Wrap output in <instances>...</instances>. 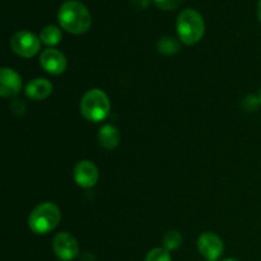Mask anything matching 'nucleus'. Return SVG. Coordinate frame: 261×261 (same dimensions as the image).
I'll return each instance as SVG.
<instances>
[{
	"instance_id": "nucleus-1",
	"label": "nucleus",
	"mask_w": 261,
	"mask_h": 261,
	"mask_svg": "<svg viewBox=\"0 0 261 261\" xmlns=\"http://www.w3.org/2000/svg\"><path fill=\"white\" fill-rule=\"evenodd\" d=\"M59 24L66 32L73 35H83L92 25V15L82 3L68 0L60 7L58 13Z\"/></svg>"
},
{
	"instance_id": "nucleus-2",
	"label": "nucleus",
	"mask_w": 261,
	"mask_h": 261,
	"mask_svg": "<svg viewBox=\"0 0 261 261\" xmlns=\"http://www.w3.org/2000/svg\"><path fill=\"white\" fill-rule=\"evenodd\" d=\"M176 28L180 40L188 46L198 43L205 33L203 17L194 9H185L178 14Z\"/></svg>"
},
{
	"instance_id": "nucleus-3",
	"label": "nucleus",
	"mask_w": 261,
	"mask_h": 261,
	"mask_svg": "<svg viewBox=\"0 0 261 261\" xmlns=\"http://www.w3.org/2000/svg\"><path fill=\"white\" fill-rule=\"evenodd\" d=\"M61 221V212L54 203H42L36 206L28 217V227L36 234L54 231Z\"/></svg>"
},
{
	"instance_id": "nucleus-4",
	"label": "nucleus",
	"mask_w": 261,
	"mask_h": 261,
	"mask_svg": "<svg viewBox=\"0 0 261 261\" xmlns=\"http://www.w3.org/2000/svg\"><path fill=\"white\" fill-rule=\"evenodd\" d=\"M110 111H111L110 98L102 89H89L82 97L81 114L88 121H102V120H105L109 116Z\"/></svg>"
},
{
	"instance_id": "nucleus-5",
	"label": "nucleus",
	"mask_w": 261,
	"mask_h": 261,
	"mask_svg": "<svg viewBox=\"0 0 261 261\" xmlns=\"http://www.w3.org/2000/svg\"><path fill=\"white\" fill-rule=\"evenodd\" d=\"M10 47L20 58L30 59L40 51L41 40L30 31H18L10 38Z\"/></svg>"
},
{
	"instance_id": "nucleus-6",
	"label": "nucleus",
	"mask_w": 261,
	"mask_h": 261,
	"mask_svg": "<svg viewBox=\"0 0 261 261\" xmlns=\"http://www.w3.org/2000/svg\"><path fill=\"white\" fill-rule=\"evenodd\" d=\"M53 249L58 259L61 261H71L79 254L78 241L68 232H60L54 237Z\"/></svg>"
},
{
	"instance_id": "nucleus-7",
	"label": "nucleus",
	"mask_w": 261,
	"mask_h": 261,
	"mask_svg": "<svg viewBox=\"0 0 261 261\" xmlns=\"http://www.w3.org/2000/svg\"><path fill=\"white\" fill-rule=\"evenodd\" d=\"M199 252L208 261H217L224 251V245L221 237L213 232H205L198 240Z\"/></svg>"
},
{
	"instance_id": "nucleus-8",
	"label": "nucleus",
	"mask_w": 261,
	"mask_h": 261,
	"mask_svg": "<svg viewBox=\"0 0 261 261\" xmlns=\"http://www.w3.org/2000/svg\"><path fill=\"white\" fill-rule=\"evenodd\" d=\"M40 64L46 73L51 75L63 74L66 69V58L58 48H46L40 56Z\"/></svg>"
},
{
	"instance_id": "nucleus-9",
	"label": "nucleus",
	"mask_w": 261,
	"mask_h": 261,
	"mask_svg": "<svg viewBox=\"0 0 261 261\" xmlns=\"http://www.w3.org/2000/svg\"><path fill=\"white\" fill-rule=\"evenodd\" d=\"M74 180L83 189L93 188L98 181V168L92 161H81L74 168Z\"/></svg>"
},
{
	"instance_id": "nucleus-10",
	"label": "nucleus",
	"mask_w": 261,
	"mask_h": 261,
	"mask_svg": "<svg viewBox=\"0 0 261 261\" xmlns=\"http://www.w3.org/2000/svg\"><path fill=\"white\" fill-rule=\"evenodd\" d=\"M22 88V78L15 70L10 68H2L0 70V94L4 98L17 96Z\"/></svg>"
},
{
	"instance_id": "nucleus-11",
	"label": "nucleus",
	"mask_w": 261,
	"mask_h": 261,
	"mask_svg": "<svg viewBox=\"0 0 261 261\" xmlns=\"http://www.w3.org/2000/svg\"><path fill=\"white\" fill-rule=\"evenodd\" d=\"M53 83L45 78H36L25 87V96L33 101H42L53 93Z\"/></svg>"
},
{
	"instance_id": "nucleus-12",
	"label": "nucleus",
	"mask_w": 261,
	"mask_h": 261,
	"mask_svg": "<svg viewBox=\"0 0 261 261\" xmlns=\"http://www.w3.org/2000/svg\"><path fill=\"white\" fill-rule=\"evenodd\" d=\"M98 142L105 149H115L120 143V132L114 125H105L98 132Z\"/></svg>"
},
{
	"instance_id": "nucleus-13",
	"label": "nucleus",
	"mask_w": 261,
	"mask_h": 261,
	"mask_svg": "<svg viewBox=\"0 0 261 261\" xmlns=\"http://www.w3.org/2000/svg\"><path fill=\"white\" fill-rule=\"evenodd\" d=\"M63 38V33H61V30L56 25L50 24V25H46L45 28L41 30L40 33V40L41 42L45 43L47 46H55L58 45L59 42L61 41Z\"/></svg>"
},
{
	"instance_id": "nucleus-14",
	"label": "nucleus",
	"mask_w": 261,
	"mask_h": 261,
	"mask_svg": "<svg viewBox=\"0 0 261 261\" xmlns=\"http://www.w3.org/2000/svg\"><path fill=\"white\" fill-rule=\"evenodd\" d=\"M157 47L158 51L163 55H175L180 51V43L175 37L166 36V37H162L158 41Z\"/></svg>"
},
{
	"instance_id": "nucleus-15",
	"label": "nucleus",
	"mask_w": 261,
	"mask_h": 261,
	"mask_svg": "<svg viewBox=\"0 0 261 261\" xmlns=\"http://www.w3.org/2000/svg\"><path fill=\"white\" fill-rule=\"evenodd\" d=\"M181 244H182V234L178 231H168L163 236V246L168 251L177 250L181 246Z\"/></svg>"
},
{
	"instance_id": "nucleus-16",
	"label": "nucleus",
	"mask_w": 261,
	"mask_h": 261,
	"mask_svg": "<svg viewBox=\"0 0 261 261\" xmlns=\"http://www.w3.org/2000/svg\"><path fill=\"white\" fill-rule=\"evenodd\" d=\"M145 261H172V259L168 250H166L165 247H157L148 252Z\"/></svg>"
},
{
	"instance_id": "nucleus-17",
	"label": "nucleus",
	"mask_w": 261,
	"mask_h": 261,
	"mask_svg": "<svg viewBox=\"0 0 261 261\" xmlns=\"http://www.w3.org/2000/svg\"><path fill=\"white\" fill-rule=\"evenodd\" d=\"M184 0H153L155 5L162 10H175L182 4Z\"/></svg>"
},
{
	"instance_id": "nucleus-18",
	"label": "nucleus",
	"mask_w": 261,
	"mask_h": 261,
	"mask_svg": "<svg viewBox=\"0 0 261 261\" xmlns=\"http://www.w3.org/2000/svg\"><path fill=\"white\" fill-rule=\"evenodd\" d=\"M259 103H261L260 98H257V97L255 96H247L246 98L244 99V107L247 111H254V110H256Z\"/></svg>"
},
{
	"instance_id": "nucleus-19",
	"label": "nucleus",
	"mask_w": 261,
	"mask_h": 261,
	"mask_svg": "<svg viewBox=\"0 0 261 261\" xmlns=\"http://www.w3.org/2000/svg\"><path fill=\"white\" fill-rule=\"evenodd\" d=\"M132 4H133V7H135L137 9L144 10L149 7L150 0H132Z\"/></svg>"
},
{
	"instance_id": "nucleus-20",
	"label": "nucleus",
	"mask_w": 261,
	"mask_h": 261,
	"mask_svg": "<svg viewBox=\"0 0 261 261\" xmlns=\"http://www.w3.org/2000/svg\"><path fill=\"white\" fill-rule=\"evenodd\" d=\"M257 17H259V20L261 22V0H259V4H257Z\"/></svg>"
},
{
	"instance_id": "nucleus-21",
	"label": "nucleus",
	"mask_w": 261,
	"mask_h": 261,
	"mask_svg": "<svg viewBox=\"0 0 261 261\" xmlns=\"http://www.w3.org/2000/svg\"><path fill=\"white\" fill-rule=\"evenodd\" d=\"M224 261H239V260H236V259H226Z\"/></svg>"
},
{
	"instance_id": "nucleus-22",
	"label": "nucleus",
	"mask_w": 261,
	"mask_h": 261,
	"mask_svg": "<svg viewBox=\"0 0 261 261\" xmlns=\"http://www.w3.org/2000/svg\"><path fill=\"white\" fill-rule=\"evenodd\" d=\"M259 98H260V102H261V91H260V97H259Z\"/></svg>"
}]
</instances>
